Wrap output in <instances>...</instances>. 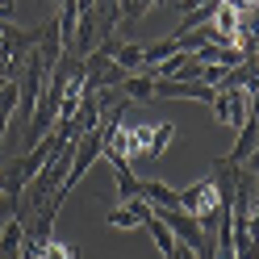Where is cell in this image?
<instances>
[{"label":"cell","instance_id":"1","mask_svg":"<svg viewBox=\"0 0 259 259\" xmlns=\"http://www.w3.org/2000/svg\"><path fill=\"white\" fill-rule=\"evenodd\" d=\"M171 138H176V125L171 121H159V125H117L113 134L105 138V151H117L125 155L130 163H155V159H163V151L171 147Z\"/></svg>","mask_w":259,"mask_h":259},{"label":"cell","instance_id":"2","mask_svg":"<svg viewBox=\"0 0 259 259\" xmlns=\"http://www.w3.org/2000/svg\"><path fill=\"white\" fill-rule=\"evenodd\" d=\"M213 113H218V121H226L230 130H242V121L251 117V96H247V88L218 92V96H213Z\"/></svg>","mask_w":259,"mask_h":259},{"label":"cell","instance_id":"3","mask_svg":"<svg viewBox=\"0 0 259 259\" xmlns=\"http://www.w3.org/2000/svg\"><path fill=\"white\" fill-rule=\"evenodd\" d=\"M155 213L151 201L147 197H134V201H125L121 209H109V226L113 230H130V226H147V218Z\"/></svg>","mask_w":259,"mask_h":259},{"label":"cell","instance_id":"4","mask_svg":"<svg viewBox=\"0 0 259 259\" xmlns=\"http://www.w3.org/2000/svg\"><path fill=\"white\" fill-rule=\"evenodd\" d=\"M105 155H109V163H113V176H117V197L121 201L142 197V184H138V176H134V163H130L125 155H117V151H105Z\"/></svg>","mask_w":259,"mask_h":259},{"label":"cell","instance_id":"5","mask_svg":"<svg viewBox=\"0 0 259 259\" xmlns=\"http://www.w3.org/2000/svg\"><path fill=\"white\" fill-rule=\"evenodd\" d=\"M255 147H259V117L251 113V117L242 121V130H238L234 151H230V155H222V159H226V163H234V167H242V163H247V155H251Z\"/></svg>","mask_w":259,"mask_h":259},{"label":"cell","instance_id":"6","mask_svg":"<svg viewBox=\"0 0 259 259\" xmlns=\"http://www.w3.org/2000/svg\"><path fill=\"white\" fill-rule=\"evenodd\" d=\"M113 63L125 71V75H138V71H147V59H142V46L134 42H121L117 51H113Z\"/></svg>","mask_w":259,"mask_h":259},{"label":"cell","instance_id":"7","mask_svg":"<svg viewBox=\"0 0 259 259\" xmlns=\"http://www.w3.org/2000/svg\"><path fill=\"white\" fill-rule=\"evenodd\" d=\"M21 238H25V226L17 218L5 222V230H0V259H21Z\"/></svg>","mask_w":259,"mask_h":259},{"label":"cell","instance_id":"8","mask_svg":"<svg viewBox=\"0 0 259 259\" xmlns=\"http://www.w3.org/2000/svg\"><path fill=\"white\" fill-rule=\"evenodd\" d=\"M121 92L130 96V101H155V75L151 71H138V75H125Z\"/></svg>","mask_w":259,"mask_h":259},{"label":"cell","instance_id":"9","mask_svg":"<svg viewBox=\"0 0 259 259\" xmlns=\"http://www.w3.org/2000/svg\"><path fill=\"white\" fill-rule=\"evenodd\" d=\"M142 197L151 201V209H176V188H167L163 180H147L142 184Z\"/></svg>","mask_w":259,"mask_h":259},{"label":"cell","instance_id":"10","mask_svg":"<svg viewBox=\"0 0 259 259\" xmlns=\"http://www.w3.org/2000/svg\"><path fill=\"white\" fill-rule=\"evenodd\" d=\"M147 234L155 238V247H159V255H163V259H171V251H176V234H171V230H167V226L159 222L155 213L147 218Z\"/></svg>","mask_w":259,"mask_h":259},{"label":"cell","instance_id":"11","mask_svg":"<svg viewBox=\"0 0 259 259\" xmlns=\"http://www.w3.org/2000/svg\"><path fill=\"white\" fill-rule=\"evenodd\" d=\"M176 55V38H163V42H155V46H147L142 51V59H147V71L155 67V63H163V59H171Z\"/></svg>","mask_w":259,"mask_h":259},{"label":"cell","instance_id":"12","mask_svg":"<svg viewBox=\"0 0 259 259\" xmlns=\"http://www.w3.org/2000/svg\"><path fill=\"white\" fill-rule=\"evenodd\" d=\"M155 5V0H117V9H121V21L130 25V21H138L142 17V13H147Z\"/></svg>","mask_w":259,"mask_h":259},{"label":"cell","instance_id":"13","mask_svg":"<svg viewBox=\"0 0 259 259\" xmlns=\"http://www.w3.org/2000/svg\"><path fill=\"white\" fill-rule=\"evenodd\" d=\"M230 75V67L226 63H205L201 67V84H209V88H222V79Z\"/></svg>","mask_w":259,"mask_h":259},{"label":"cell","instance_id":"14","mask_svg":"<svg viewBox=\"0 0 259 259\" xmlns=\"http://www.w3.org/2000/svg\"><path fill=\"white\" fill-rule=\"evenodd\" d=\"M171 259H197V251H192L188 242H176V251H171Z\"/></svg>","mask_w":259,"mask_h":259},{"label":"cell","instance_id":"15","mask_svg":"<svg viewBox=\"0 0 259 259\" xmlns=\"http://www.w3.org/2000/svg\"><path fill=\"white\" fill-rule=\"evenodd\" d=\"M242 171H251V176H259V147L247 155V167H242Z\"/></svg>","mask_w":259,"mask_h":259},{"label":"cell","instance_id":"16","mask_svg":"<svg viewBox=\"0 0 259 259\" xmlns=\"http://www.w3.org/2000/svg\"><path fill=\"white\" fill-rule=\"evenodd\" d=\"M9 13H13V0H0V21H9Z\"/></svg>","mask_w":259,"mask_h":259}]
</instances>
